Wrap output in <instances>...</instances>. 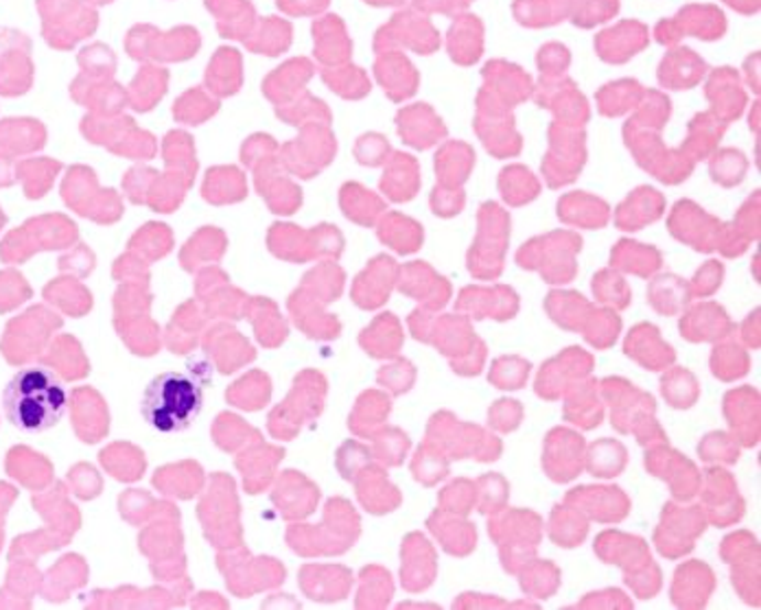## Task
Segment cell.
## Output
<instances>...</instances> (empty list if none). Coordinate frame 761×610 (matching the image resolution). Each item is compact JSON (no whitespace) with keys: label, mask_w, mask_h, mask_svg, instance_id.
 <instances>
[{"label":"cell","mask_w":761,"mask_h":610,"mask_svg":"<svg viewBox=\"0 0 761 610\" xmlns=\"http://www.w3.org/2000/svg\"><path fill=\"white\" fill-rule=\"evenodd\" d=\"M68 392L59 377L46 368H24L11 377L2 392L7 421L24 434H44L66 414Z\"/></svg>","instance_id":"6da1fadb"},{"label":"cell","mask_w":761,"mask_h":610,"mask_svg":"<svg viewBox=\"0 0 761 610\" xmlns=\"http://www.w3.org/2000/svg\"><path fill=\"white\" fill-rule=\"evenodd\" d=\"M204 407L202 383L182 370L162 372L148 385L141 414L157 434H182L199 416Z\"/></svg>","instance_id":"7a4b0ae2"},{"label":"cell","mask_w":761,"mask_h":610,"mask_svg":"<svg viewBox=\"0 0 761 610\" xmlns=\"http://www.w3.org/2000/svg\"><path fill=\"white\" fill-rule=\"evenodd\" d=\"M126 48L134 59L182 62L195 55L199 48V35L191 26H180L171 33H160L153 26H137L130 31Z\"/></svg>","instance_id":"3957f363"},{"label":"cell","mask_w":761,"mask_h":610,"mask_svg":"<svg viewBox=\"0 0 761 610\" xmlns=\"http://www.w3.org/2000/svg\"><path fill=\"white\" fill-rule=\"evenodd\" d=\"M206 4L217 15V26L226 37L243 40V13L250 11L248 0H206Z\"/></svg>","instance_id":"277c9868"}]
</instances>
